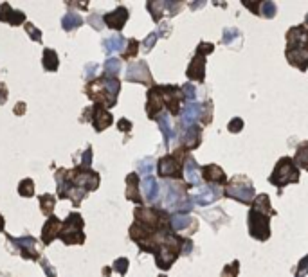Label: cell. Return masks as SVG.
<instances>
[{
  "label": "cell",
  "mask_w": 308,
  "mask_h": 277,
  "mask_svg": "<svg viewBox=\"0 0 308 277\" xmlns=\"http://www.w3.org/2000/svg\"><path fill=\"white\" fill-rule=\"evenodd\" d=\"M276 216V211L270 205L269 194H258L251 203V211L247 214V227L249 236L258 241H267L270 237V218Z\"/></svg>",
  "instance_id": "1"
},
{
  "label": "cell",
  "mask_w": 308,
  "mask_h": 277,
  "mask_svg": "<svg viewBox=\"0 0 308 277\" xmlns=\"http://www.w3.org/2000/svg\"><path fill=\"white\" fill-rule=\"evenodd\" d=\"M285 58L301 72L308 71V29L304 25H296L287 31Z\"/></svg>",
  "instance_id": "2"
},
{
  "label": "cell",
  "mask_w": 308,
  "mask_h": 277,
  "mask_svg": "<svg viewBox=\"0 0 308 277\" xmlns=\"http://www.w3.org/2000/svg\"><path fill=\"white\" fill-rule=\"evenodd\" d=\"M119 92H121V81L117 78H107V76L92 79L90 83L85 87L87 97L94 101V105H101L107 110L117 105Z\"/></svg>",
  "instance_id": "3"
},
{
  "label": "cell",
  "mask_w": 308,
  "mask_h": 277,
  "mask_svg": "<svg viewBox=\"0 0 308 277\" xmlns=\"http://www.w3.org/2000/svg\"><path fill=\"white\" fill-rule=\"evenodd\" d=\"M188 150L184 146L177 148L171 155H164L162 158H159L157 162V173L161 178H173V180H180L184 177V164H186Z\"/></svg>",
  "instance_id": "4"
},
{
  "label": "cell",
  "mask_w": 308,
  "mask_h": 277,
  "mask_svg": "<svg viewBox=\"0 0 308 277\" xmlns=\"http://www.w3.org/2000/svg\"><path fill=\"white\" fill-rule=\"evenodd\" d=\"M269 182L272 184V186H276L278 189H280V193L285 186L299 182V167L296 166L294 158L281 157L276 166H274V171L270 173Z\"/></svg>",
  "instance_id": "5"
},
{
  "label": "cell",
  "mask_w": 308,
  "mask_h": 277,
  "mask_svg": "<svg viewBox=\"0 0 308 277\" xmlns=\"http://www.w3.org/2000/svg\"><path fill=\"white\" fill-rule=\"evenodd\" d=\"M224 196L236 200L245 205H251L254 200V184L253 180L245 177V175H236L231 180H227L224 187Z\"/></svg>",
  "instance_id": "6"
},
{
  "label": "cell",
  "mask_w": 308,
  "mask_h": 277,
  "mask_svg": "<svg viewBox=\"0 0 308 277\" xmlns=\"http://www.w3.org/2000/svg\"><path fill=\"white\" fill-rule=\"evenodd\" d=\"M85 222L79 213H71L64 222H61V230H59V239L65 245H81L85 243V232H83Z\"/></svg>",
  "instance_id": "7"
},
{
  "label": "cell",
  "mask_w": 308,
  "mask_h": 277,
  "mask_svg": "<svg viewBox=\"0 0 308 277\" xmlns=\"http://www.w3.org/2000/svg\"><path fill=\"white\" fill-rule=\"evenodd\" d=\"M69 180L72 182V186L85 191V193L96 191L99 187V182H101V178L96 171L87 169L83 166H76L74 169L69 171Z\"/></svg>",
  "instance_id": "8"
},
{
  "label": "cell",
  "mask_w": 308,
  "mask_h": 277,
  "mask_svg": "<svg viewBox=\"0 0 308 277\" xmlns=\"http://www.w3.org/2000/svg\"><path fill=\"white\" fill-rule=\"evenodd\" d=\"M8 241L13 245V252H18L24 259H35V261H40L38 241H36L33 236L13 237L8 234Z\"/></svg>",
  "instance_id": "9"
},
{
  "label": "cell",
  "mask_w": 308,
  "mask_h": 277,
  "mask_svg": "<svg viewBox=\"0 0 308 277\" xmlns=\"http://www.w3.org/2000/svg\"><path fill=\"white\" fill-rule=\"evenodd\" d=\"M161 94H162V103H164L166 110L171 115H180V105L184 101L182 87H177V85H161Z\"/></svg>",
  "instance_id": "10"
},
{
  "label": "cell",
  "mask_w": 308,
  "mask_h": 277,
  "mask_svg": "<svg viewBox=\"0 0 308 277\" xmlns=\"http://www.w3.org/2000/svg\"><path fill=\"white\" fill-rule=\"evenodd\" d=\"M127 81L130 83H141V85H146V87H153V78H151V72L150 67L144 59L141 61H135V63H130L127 68Z\"/></svg>",
  "instance_id": "11"
},
{
  "label": "cell",
  "mask_w": 308,
  "mask_h": 277,
  "mask_svg": "<svg viewBox=\"0 0 308 277\" xmlns=\"http://www.w3.org/2000/svg\"><path fill=\"white\" fill-rule=\"evenodd\" d=\"M146 114L150 119H157L159 115L164 110V103H162V94H161V85H153L151 88H148L146 94Z\"/></svg>",
  "instance_id": "12"
},
{
  "label": "cell",
  "mask_w": 308,
  "mask_h": 277,
  "mask_svg": "<svg viewBox=\"0 0 308 277\" xmlns=\"http://www.w3.org/2000/svg\"><path fill=\"white\" fill-rule=\"evenodd\" d=\"M90 123H92V126H94V130L99 133V131L107 130V128L114 123V117H112V114L105 107H101V105H92Z\"/></svg>",
  "instance_id": "13"
},
{
  "label": "cell",
  "mask_w": 308,
  "mask_h": 277,
  "mask_svg": "<svg viewBox=\"0 0 308 277\" xmlns=\"http://www.w3.org/2000/svg\"><path fill=\"white\" fill-rule=\"evenodd\" d=\"M128 18H130L128 9L125 8V6H119L114 11L107 13V15L103 16V22H105V25H107L108 29H112V31H121V29L125 27V24L128 22Z\"/></svg>",
  "instance_id": "14"
},
{
  "label": "cell",
  "mask_w": 308,
  "mask_h": 277,
  "mask_svg": "<svg viewBox=\"0 0 308 277\" xmlns=\"http://www.w3.org/2000/svg\"><path fill=\"white\" fill-rule=\"evenodd\" d=\"M222 194H224V191H222L220 186H207V187H202L200 191H197V193L193 194V198H191V202L204 207L217 202Z\"/></svg>",
  "instance_id": "15"
},
{
  "label": "cell",
  "mask_w": 308,
  "mask_h": 277,
  "mask_svg": "<svg viewBox=\"0 0 308 277\" xmlns=\"http://www.w3.org/2000/svg\"><path fill=\"white\" fill-rule=\"evenodd\" d=\"M188 184H182V182H170L166 184V196H164V202L168 203L170 207L177 205L178 202L186 200V193H188Z\"/></svg>",
  "instance_id": "16"
},
{
  "label": "cell",
  "mask_w": 308,
  "mask_h": 277,
  "mask_svg": "<svg viewBox=\"0 0 308 277\" xmlns=\"http://www.w3.org/2000/svg\"><path fill=\"white\" fill-rule=\"evenodd\" d=\"M202 180H205L207 184H213V186H225L227 175L217 164H207V166L202 167Z\"/></svg>",
  "instance_id": "17"
},
{
  "label": "cell",
  "mask_w": 308,
  "mask_h": 277,
  "mask_svg": "<svg viewBox=\"0 0 308 277\" xmlns=\"http://www.w3.org/2000/svg\"><path fill=\"white\" fill-rule=\"evenodd\" d=\"M200 112H202V105L198 103H188L182 107L180 110V128H191L195 126V123H197V119H200Z\"/></svg>",
  "instance_id": "18"
},
{
  "label": "cell",
  "mask_w": 308,
  "mask_h": 277,
  "mask_svg": "<svg viewBox=\"0 0 308 277\" xmlns=\"http://www.w3.org/2000/svg\"><path fill=\"white\" fill-rule=\"evenodd\" d=\"M59 230H61V222H59L56 216L47 218V222L42 227V243L44 245H51L56 237L59 236Z\"/></svg>",
  "instance_id": "19"
},
{
  "label": "cell",
  "mask_w": 308,
  "mask_h": 277,
  "mask_svg": "<svg viewBox=\"0 0 308 277\" xmlns=\"http://www.w3.org/2000/svg\"><path fill=\"white\" fill-rule=\"evenodd\" d=\"M188 79L197 81V83H204L205 79V58L204 56L195 54V58L191 59L190 67H188Z\"/></svg>",
  "instance_id": "20"
},
{
  "label": "cell",
  "mask_w": 308,
  "mask_h": 277,
  "mask_svg": "<svg viewBox=\"0 0 308 277\" xmlns=\"http://www.w3.org/2000/svg\"><path fill=\"white\" fill-rule=\"evenodd\" d=\"M184 175H186L188 186L190 187H198L202 182V167L197 164L193 157H188L186 164H184Z\"/></svg>",
  "instance_id": "21"
},
{
  "label": "cell",
  "mask_w": 308,
  "mask_h": 277,
  "mask_svg": "<svg viewBox=\"0 0 308 277\" xmlns=\"http://www.w3.org/2000/svg\"><path fill=\"white\" fill-rule=\"evenodd\" d=\"M0 22H6L9 25H20L25 22V15L18 9H13L8 2L0 6Z\"/></svg>",
  "instance_id": "22"
},
{
  "label": "cell",
  "mask_w": 308,
  "mask_h": 277,
  "mask_svg": "<svg viewBox=\"0 0 308 277\" xmlns=\"http://www.w3.org/2000/svg\"><path fill=\"white\" fill-rule=\"evenodd\" d=\"M127 198L130 202L141 205L142 196H141V182H139V175L130 173L127 177Z\"/></svg>",
  "instance_id": "23"
},
{
  "label": "cell",
  "mask_w": 308,
  "mask_h": 277,
  "mask_svg": "<svg viewBox=\"0 0 308 277\" xmlns=\"http://www.w3.org/2000/svg\"><path fill=\"white\" fill-rule=\"evenodd\" d=\"M200 144H202V126L195 124V126L188 128L186 133L182 135V146L190 151V150H197Z\"/></svg>",
  "instance_id": "24"
},
{
  "label": "cell",
  "mask_w": 308,
  "mask_h": 277,
  "mask_svg": "<svg viewBox=\"0 0 308 277\" xmlns=\"http://www.w3.org/2000/svg\"><path fill=\"white\" fill-rule=\"evenodd\" d=\"M127 47V40L122 38L121 34H114L110 38L103 40V51L107 52V56H112L115 52H121L122 49Z\"/></svg>",
  "instance_id": "25"
},
{
  "label": "cell",
  "mask_w": 308,
  "mask_h": 277,
  "mask_svg": "<svg viewBox=\"0 0 308 277\" xmlns=\"http://www.w3.org/2000/svg\"><path fill=\"white\" fill-rule=\"evenodd\" d=\"M141 189H142L144 198H146L150 203H153L155 200L159 198V184H157V180L151 177V175H150V177H146L141 182Z\"/></svg>",
  "instance_id": "26"
},
{
  "label": "cell",
  "mask_w": 308,
  "mask_h": 277,
  "mask_svg": "<svg viewBox=\"0 0 308 277\" xmlns=\"http://www.w3.org/2000/svg\"><path fill=\"white\" fill-rule=\"evenodd\" d=\"M159 123V126H161V131H162V135H164V146H170V141L173 137H177V133H175L173 130H171V124H170V115L164 112V114H161L159 115L157 119H155Z\"/></svg>",
  "instance_id": "27"
},
{
  "label": "cell",
  "mask_w": 308,
  "mask_h": 277,
  "mask_svg": "<svg viewBox=\"0 0 308 277\" xmlns=\"http://www.w3.org/2000/svg\"><path fill=\"white\" fill-rule=\"evenodd\" d=\"M42 65L47 72H56L59 67V59H58V52L54 49H45L44 56H42Z\"/></svg>",
  "instance_id": "28"
},
{
  "label": "cell",
  "mask_w": 308,
  "mask_h": 277,
  "mask_svg": "<svg viewBox=\"0 0 308 277\" xmlns=\"http://www.w3.org/2000/svg\"><path fill=\"white\" fill-rule=\"evenodd\" d=\"M83 22L85 20L81 18L78 13H67V15L61 18V27H64V31L71 32V31H76L78 27H81Z\"/></svg>",
  "instance_id": "29"
},
{
  "label": "cell",
  "mask_w": 308,
  "mask_h": 277,
  "mask_svg": "<svg viewBox=\"0 0 308 277\" xmlns=\"http://www.w3.org/2000/svg\"><path fill=\"white\" fill-rule=\"evenodd\" d=\"M190 225H191V216H188V214L175 213L173 216H170V227L173 232H180V230H184Z\"/></svg>",
  "instance_id": "30"
},
{
  "label": "cell",
  "mask_w": 308,
  "mask_h": 277,
  "mask_svg": "<svg viewBox=\"0 0 308 277\" xmlns=\"http://www.w3.org/2000/svg\"><path fill=\"white\" fill-rule=\"evenodd\" d=\"M294 162H296L297 167L308 171V141L301 143L296 150V155H294Z\"/></svg>",
  "instance_id": "31"
},
{
  "label": "cell",
  "mask_w": 308,
  "mask_h": 277,
  "mask_svg": "<svg viewBox=\"0 0 308 277\" xmlns=\"http://www.w3.org/2000/svg\"><path fill=\"white\" fill-rule=\"evenodd\" d=\"M148 11H150L151 18H153V22H161V18L164 16V13H166V2H162V0H151V2H148L146 4Z\"/></svg>",
  "instance_id": "32"
},
{
  "label": "cell",
  "mask_w": 308,
  "mask_h": 277,
  "mask_svg": "<svg viewBox=\"0 0 308 277\" xmlns=\"http://www.w3.org/2000/svg\"><path fill=\"white\" fill-rule=\"evenodd\" d=\"M56 205V196L54 194H42L40 196V209H42V214H45L47 218L52 216V211H54Z\"/></svg>",
  "instance_id": "33"
},
{
  "label": "cell",
  "mask_w": 308,
  "mask_h": 277,
  "mask_svg": "<svg viewBox=\"0 0 308 277\" xmlns=\"http://www.w3.org/2000/svg\"><path fill=\"white\" fill-rule=\"evenodd\" d=\"M278 13V8L276 4H274L272 0H263V2H260V9H258V16H261V18H274Z\"/></svg>",
  "instance_id": "34"
},
{
  "label": "cell",
  "mask_w": 308,
  "mask_h": 277,
  "mask_svg": "<svg viewBox=\"0 0 308 277\" xmlns=\"http://www.w3.org/2000/svg\"><path fill=\"white\" fill-rule=\"evenodd\" d=\"M103 76L107 78H117V74L121 72V61L117 58H108L105 61V67H103Z\"/></svg>",
  "instance_id": "35"
},
{
  "label": "cell",
  "mask_w": 308,
  "mask_h": 277,
  "mask_svg": "<svg viewBox=\"0 0 308 277\" xmlns=\"http://www.w3.org/2000/svg\"><path fill=\"white\" fill-rule=\"evenodd\" d=\"M18 194L22 198L35 196V182H33L31 178H24V180L18 184Z\"/></svg>",
  "instance_id": "36"
},
{
  "label": "cell",
  "mask_w": 308,
  "mask_h": 277,
  "mask_svg": "<svg viewBox=\"0 0 308 277\" xmlns=\"http://www.w3.org/2000/svg\"><path fill=\"white\" fill-rule=\"evenodd\" d=\"M139 52V42L135 38H130L127 40V47H125V51H122V59H132L135 58Z\"/></svg>",
  "instance_id": "37"
},
{
  "label": "cell",
  "mask_w": 308,
  "mask_h": 277,
  "mask_svg": "<svg viewBox=\"0 0 308 277\" xmlns=\"http://www.w3.org/2000/svg\"><path fill=\"white\" fill-rule=\"evenodd\" d=\"M200 119H202V124H211V123H213V103H211L209 99L202 105Z\"/></svg>",
  "instance_id": "38"
},
{
  "label": "cell",
  "mask_w": 308,
  "mask_h": 277,
  "mask_svg": "<svg viewBox=\"0 0 308 277\" xmlns=\"http://www.w3.org/2000/svg\"><path fill=\"white\" fill-rule=\"evenodd\" d=\"M240 38H241V34H240V31H238V29L227 27L224 31V34H222V44H224V45H231L234 40H240Z\"/></svg>",
  "instance_id": "39"
},
{
  "label": "cell",
  "mask_w": 308,
  "mask_h": 277,
  "mask_svg": "<svg viewBox=\"0 0 308 277\" xmlns=\"http://www.w3.org/2000/svg\"><path fill=\"white\" fill-rule=\"evenodd\" d=\"M238 272H240V261L234 259V261H231L229 265H225L222 268L220 277H238Z\"/></svg>",
  "instance_id": "40"
},
{
  "label": "cell",
  "mask_w": 308,
  "mask_h": 277,
  "mask_svg": "<svg viewBox=\"0 0 308 277\" xmlns=\"http://www.w3.org/2000/svg\"><path fill=\"white\" fill-rule=\"evenodd\" d=\"M155 167V162L151 160V158H144V160H141V162L137 164V171L141 175H146V177H150V173L153 171Z\"/></svg>",
  "instance_id": "41"
},
{
  "label": "cell",
  "mask_w": 308,
  "mask_h": 277,
  "mask_svg": "<svg viewBox=\"0 0 308 277\" xmlns=\"http://www.w3.org/2000/svg\"><path fill=\"white\" fill-rule=\"evenodd\" d=\"M128 259L127 257H119V259H115L114 261V265H112V268L115 270V272L119 273V275H127V272H128Z\"/></svg>",
  "instance_id": "42"
},
{
  "label": "cell",
  "mask_w": 308,
  "mask_h": 277,
  "mask_svg": "<svg viewBox=\"0 0 308 277\" xmlns=\"http://www.w3.org/2000/svg\"><path fill=\"white\" fill-rule=\"evenodd\" d=\"M213 51H214V45L213 44H209V42H200V44L197 45V52H195V54L207 58V54H211Z\"/></svg>",
  "instance_id": "43"
},
{
  "label": "cell",
  "mask_w": 308,
  "mask_h": 277,
  "mask_svg": "<svg viewBox=\"0 0 308 277\" xmlns=\"http://www.w3.org/2000/svg\"><path fill=\"white\" fill-rule=\"evenodd\" d=\"M227 130H229L231 133H240V131L243 130V119L241 117L231 119L229 124H227Z\"/></svg>",
  "instance_id": "44"
},
{
  "label": "cell",
  "mask_w": 308,
  "mask_h": 277,
  "mask_svg": "<svg viewBox=\"0 0 308 277\" xmlns=\"http://www.w3.org/2000/svg\"><path fill=\"white\" fill-rule=\"evenodd\" d=\"M182 8H184V4L182 2H168L166 0V16H175L178 15V13L182 11Z\"/></svg>",
  "instance_id": "45"
},
{
  "label": "cell",
  "mask_w": 308,
  "mask_h": 277,
  "mask_svg": "<svg viewBox=\"0 0 308 277\" xmlns=\"http://www.w3.org/2000/svg\"><path fill=\"white\" fill-rule=\"evenodd\" d=\"M182 94H184V99H188V103H193L195 101V95H197V90L191 83L182 85Z\"/></svg>",
  "instance_id": "46"
},
{
  "label": "cell",
  "mask_w": 308,
  "mask_h": 277,
  "mask_svg": "<svg viewBox=\"0 0 308 277\" xmlns=\"http://www.w3.org/2000/svg\"><path fill=\"white\" fill-rule=\"evenodd\" d=\"M306 275H308V254L299 261V265H297V268H296V275L294 277H306Z\"/></svg>",
  "instance_id": "47"
},
{
  "label": "cell",
  "mask_w": 308,
  "mask_h": 277,
  "mask_svg": "<svg viewBox=\"0 0 308 277\" xmlns=\"http://www.w3.org/2000/svg\"><path fill=\"white\" fill-rule=\"evenodd\" d=\"M25 32H27V34L31 36V40H35V42H42V31H38L31 22L25 24Z\"/></svg>",
  "instance_id": "48"
},
{
  "label": "cell",
  "mask_w": 308,
  "mask_h": 277,
  "mask_svg": "<svg viewBox=\"0 0 308 277\" xmlns=\"http://www.w3.org/2000/svg\"><path fill=\"white\" fill-rule=\"evenodd\" d=\"M157 40H159V34H157V32H151V34H148L146 40L142 42V49H144L146 52H150L151 49H153V45H155V42H157Z\"/></svg>",
  "instance_id": "49"
},
{
  "label": "cell",
  "mask_w": 308,
  "mask_h": 277,
  "mask_svg": "<svg viewBox=\"0 0 308 277\" xmlns=\"http://www.w3.org/2000/svg\"><path fill=\"white\" fill-rule=\"evenodd\" d=\"M40 265H42V268H44L45 275H47V277H56V268L47 261V259H45V257H40Z\"/></svg>",
  "instance_id": "50"
},
{
  "label": "cell",
  "mask_w": 308,
  "mask_h": 277,
  "mask_svg": "<svg viewBox=\"0 0 308 277\" xmlns=\"http://www.w3.org/2000/svg\"><path fill=\"white\" fill-rule=\"evenodd\" d=\"M90 164H92V146H87V150L81 155V164H79V166L90 169Z\"/></svg>",
  "instance_id": "51"
},
{
  "label": "cell",
  "mask_w": 308,
  "mask_h": 277,
  "mask_svg": "<svg viewBox=\"0 0 308 277\" xmlns=\"http://www.w3.org/2000/svg\"><path fill=\"white\" fill-rule=\"evenodd\" d=\"M87 24H90L92 27L96 29V31H101V29H103V24H105V22H103V20L99 18V16H98V15H96V13H94V15H90V16H88Z\"/></svg>",
  "instance_id": "52"
},
{
  "label": "cell",
  "mask_w": 308,
  "mask_h": 277,
  "mask_svg": "<svg viewBox=\"0 0 308 277\" xmlns=\"http://www.w3.org/2000/svg\"><path fill=\"white\" fill-rule=\"evenodd\" d=\"M98 65L96 63H88V65H85V79H92L94 78V74H96V71H98Z\"/></svg>",
  "instance_id": "53"
},
{
  "label": "cell",
  "mask_w": 308,
  "mask_h": 277,
  "mask_svg": "<svg viewBox=\"0 0 308 277\" xmlns=\"http://www.w3.org/2000/svg\"><path fill=\"white\" fill-rule=\"evenodd\" d=\"M117 128L121 131H125V133H128V131L132 130V123L128 121V119L122 117V119H119V121H117Z\"/></svg>",
  "instance_id": "54"
},
{
  "label": "cell",
  "mask_w": 308,
  "mask_h": 277,
  "mask_svg": "<svg viewBox=\"0 0 308 277\" xmlns=\"http://www.w3.org/2000/svg\"><path fill=\"white\" fill-rule=\"evenodd\" d=\"M191 250H193V241L188 239V237H184V243H182V256H188Z\"/></svg>",
  "instance_id": "55"
},
{
  "label": "cell",
  "mask_w": 308,
  "mask_h": 277,
  "mask_svg": "<svg viewBox=\"0 0 308 277\" xmlns=\"http://www.w3.org/2000/svg\"><path fill=\"white\" fill-rule=\"evenodd\" d=\"M25 110H27V105H25L24 101H20V103H16L15 108H13V114H15V115H24Z\"/></svg>",
  "instance_id": "56"
},
{
  "label": "cell",
  "mask_w": 308,
  "mask_h": 277,
  "mask_svg": "<svg viewBox=\"0 0 308 277\" xmlns=\"http://www.w3.org/2000/svg\"><path fill=\"white\" fill-rule=\"evenodd\" d=\"M8 101V87L4 83H0V105H4Z\"/></svg>",
  "instance_id": "57"
},
{
  "label": "cell",
  "mask_w": 308,
  "mask_h": 277,
  "mask_svg": "<svg viewBox=\"0 0 308 277\" xmlns=\"http://www.w3.org/2000/svg\"><path fill=\"white\" fill-rule=\"evenodd\" d=\"M4 227H6L4 216H2V214H0V232H2V230H4Z\"/></svg>",
  "instance_id": "58"
},
{
  "label": "cell",
  "mask_w": 308,
  "mask_h": 277,
  "mask_svg": "<svg viewBox=\"0 0 308 277\" xmlns=\"http://www.w3.org/2000/svg\"><path fill=\"white\" fill-rule=\"evenodd\" d=\"M204 6V2H198V4H191V9H198V8H202Z\"/></svg>",
  "instance_id": "59"
},
{
  "label": "cell",
  "mask_w": 308,
  "mask_h": 277,
  "mask_svg": "<svg viewBox=\"0 0 308 277\" xmlns=\"http://www.w3.org/2000/svg\"><path fill=\"white\" fill-rule=\"evenodd\" d=\"M304 27L308 29V13H306V16H304Z\"/></svg>",
  "instance_id": "60"
},
{
  "label": "cell",
  "mask_w": 308,
  "mask_h": 277,
  "mask_svg": "<svg viewBox=\"0 0 308 277\" xmlns=\"http://www.w3.org/2000/svg\"><path fill=\"white\" fill-rule=\"evenodd\" d=\"M161 277H166V275H161Z\"/></svg>",
  "instance_id": "61"
}]
</instances>
